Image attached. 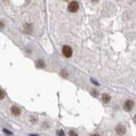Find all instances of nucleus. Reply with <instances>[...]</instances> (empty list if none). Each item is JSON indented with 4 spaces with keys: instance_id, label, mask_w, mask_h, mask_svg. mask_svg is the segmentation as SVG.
<instances>
[{
    "instance_id": "1",
    "label": "nucleus",
    "mask_w": 136,
    "mask_h": 136,
    "mask_svg": "<svg viewBox=\"0 0 136 136\" xmlns=\"http://www.w3.org/2000/svg\"><path fill=\"white\" fill-rule=\"evenodd\" d=\"M68 10H69L71 13H75L79 9V5H78V3L76 1H72L68 4Z\"/></svg>"
},
{
    "instance_id": "2",
    "label": "nucleus",
    "mask_w": 136,
    "mask_h": 136,
    "mask_svg": "<svg viewBox=\"0 0 136 136\" xmlns=\"http://www.w3.org/2000/svg\"><path fill=\"white\" fill-rule=\"evenodd\" d=\"M62 53L66 57L69 58L71 56V55H72V49H71V47L66 45V46H64L62 49Z\"/></svg>"
},
{
    "instance_id": "3",
    "label": "nucleus",
    "mask_w": 136,
    "mask_h": 136,
    "mask_svg": "<svg viewBox=\"0 0 136 136\" xmlns=\"http://www.w3.org/2000/svg\"><path fill=\"white\" fill-rule=\"evenodd\" d=\"M134 105H135V103L133 101H127L124 103V108L126 111H131L134 108Z\"/></svg>"
},
{
    "instance_id": "4",
    "label": "nucleus",
    "mask_w": 136,
    "mask_h": 136,
    "mask_svg": "<svg viewBox=\"0 0 136 136\" xmlns=\"http://www.w3.org/2000/svg\"><path fill=\"white\" fill-rule=\"evenodd\" d=\"M116 132H117L118 135H124V134L126 133V129L124 126L123 125H118L117 128H116Z\"/></svg>"
},
{
    "instance_id": "5",
    "label": "nucleus",
    "mask_w": 136,
    "mask_h": 136,
    "mask_svg": "<svg viewBox=\"0 0 136 136\" xmlns=\"http://www.w3.org/2000/svg\"><path fill=\"white\" fill-rule=\"evenodd\" d=\"M11 112L15 116H19L20 114H21V109H20L18 106L13 105V106L11 107Z\"/></svg>"
},
{
    "instance_id": "6",
    "label": "nucleus",
    "mask_w": 136,
    "mask_h": 136,
    "mask_svg": "<svg viewBox=\"0 0 136 136\" xmlns=\"http://www.w3.org/2000/svg\"><path fill=\"white\" fill-rule=\"evenodd\" d=\"M101 99L103 102H105V103H108V102H110L111 101V97H110L109 95H107V94H103L101 96Z\"/></svg>"
},
{
    "instance_id": "7",
    "label": "nucleus",
    "mask_w": 136,
    "mask_h": 136,
    "mask_svg": "<svg viewBox=\"0 0 136 136\" xmlns=\"http://www.w3.org/2000/svg\"><path fill=\"white\" fill-rule=\"evenodd\" d=\"M5 96V93L3 92V90L0 89V100H3Z\"/></svg>"
},
{
    "instance_id": "8",
    "label": "nucleus",
    "mask_w": 136,
    "mask_h": 136,
    "mask_svg": "<svg viewBox=\"0 0 136 136\" xmlns=\"http://www.w3.org/2000/svg\"><path fill=\"white\" fill-rule=\"evenodd\" d=\"M37 66H38V67H43L44 63H43V61H38V62H37Z\"/></svg>"
},
{
    "instance_id": "9",
    "label": "nucleus",
    "mask_w": 136,
    "mask_h": 136,
    "mask_svg": "<svg viewBox=\"0 0 136 136\" xmlns=\"http://www.w3.org/2000/svg\"><path fill=\"white\" fill-rule=\"evenodd\" d=\"M57 134H58V135H59V136H65V133H64V131H63V130L58 131V132H57Z\"/></svg>"
},
{
    "instance_id": "10",
    "label": "nucleus",
    "mask_w": 136,
    "mask_h": 136,
    "mask_svg": "<svg viewBox=\"0 0 136 136\" xmlns=\"http://www.w3.org/2000/svg\"><path fill=\"white\" fill-rule=\"evenodd\" d=\"M70 136H77V135L74 131H71L70 132Z\"/></svg>"
},
{
    "instance_id": "11",
    "label": "nucleus",
    "mask_w": 136,
    "mask_h": 136,
    "mask_svg": "<svg viewBox=\"0 0 136 136\" xmlns=\"http://www.w3.org/2000/svg\"><path fill=\"white\" fill-rule=\"evenodd\" d=\"M3 27V23L2 22V21H0V28H2Z\"/></svg>"
},
{
    "instance_id": "12",
    "label": "nucleus",
    "mask_w": 136,
    "mask_h": 136,
    "mask_svg": "<svg viewBox=\"0 0 136 136\" xmlns=\"http://www.w3.org/2000/svg\"><path fill=\"white\" fill-rule=\"evenodd\" d=\"M90 136H100V135H98V134H94V135H91Z\"/></svg>"
},
{
    "instance_id": "13",
    "label": "nucleus",
    "mask_w": 136,
    "mask_h": 136,
    "mask_svg": "<svg viewBox=\"0 0 136 136\" xmlns=\"http://www.w3.org/2000/svg\"><path fill=\"white\" fill-rule=\"evenodd\" d=\"M64 1H68V0H64Z\"/></svg>"
}]
</instances>
